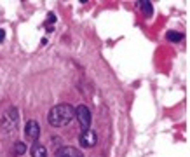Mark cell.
Wrapping results in <instances>:
<instances>
[{"instance_id":"52a82bcc","label":"cell","mask_w":190,"mask_h":157,"mask_svg":"<svg viewBox=\"0 0 190 157\" xmlns=\"http://www.w3.org/2000/svg\"><path fill=\"white\" fill-rule=\"evenodd\" d=\"M31 157H47V148L42 143H33L31 145Z\"/></svg>"},{"instance_id":"277c9868","label":"cell","mask_w":190,"mask_h":157,"mask_svg":"<svg viewBox=\"0 0 190 157\" xmlns=\"http://www.w3.org/2000/svg\"><path fill=\"white\" fill-rule=\"evenodd\" d=\"M79 143L82 147H86V148H91V147H94L98 143V136L92 129H84L79 136Z\"/></svg>"},{"instance_id":"6da1fadb","label":"cell","mask_w":190,"mask_h":157,"mask_svg":"<svg viewBox=\"0 0 190 157\" xmlns=\"http://www.w3.org/2000/svg\"><path fill=\"white\" fill-rule=\"evenodd\" d=\"M75 119V108L68 103H60L54 105L47 114V121L52 127H63L68 126Z\"/></svg>"},{"instance_id":"8fae6325","label":"cell","mask_w":190,"mask_h":157,"mask_svg":"<svg viewBox=\"0 0 190 157\" xmlns=\"http://www.w3.org/2000/svg\"><path fill=\"white\" fill-rule=\"evenodd\" d=\"M47 21H49V23H54V21H56V16H54L52 12H49V16H47Z\"/></svg>"},{"instance_id":"30bf717a","label":"cell","mask_w":190,"mask_h":157,"mask_svg":"<svg viewBox=\"0 0 190 157\" xmlns=\"http://www.w3.org/2000/svg\"><path fill=\"white\" fill-rule=\"evenodd\" d=\"M168 40H171V42H181L183 40V35L181 33H176V31H168Z\"/></svg>"},{"instance_id":"9c48e42d","label":"cell","mask_w":190,"mask_h":157,"mask_svg":"<svg viewBox=\"0 0 190 157\" xmlns=\"http://www.w3.org/2000/svg\"><path fill=\"white\" fill-rule=\"evenodd\" d=\"M25 152H26V145H25L23 141H16V143H14V154H16V156H23Z\"/></svg>"},{"instance_id":"8992f818","label":"cell","mask_w":190,"mask_h":157,"mask_svg":"<svg viewBox=\"0 0 190 157\" xmlns=\"http://www.w3.org/2000/svg\"><path fill=\"white\" fill-rule=\"evenodd\" d=\"M54 157H84V154L77 150L75 147H61L56 150Z\"/></svg>"},{"instance_id":"ba28073f","label":"cell","mask_w":190,"mask_h":157,"mask_svg":"<svg viewBox=\"0 0 190 157\" xmlns=\"http://www.w3.org/2000/svg\"><path fill=\"white\" fill-rule=\"evenodd\" d=\"M141 9H143V12L147 14V16H152V12H153V9H152V4L148 2V0H141L140 2Z\"/></svg>"},{"instance_id":"7c38bea8","label":"cell","mask_w":190,"mask_h":157,"mask_svg":"<svg viewBox=\"0 0 190 157\" xmlns=\"http://www.w3.org/2000/svg\"><path fill=\"white\" fill-rule=\"evenodd\" d=\"M4 40H5V30H2V28H0V44H2Z\"/></svg>"},{"instance_id":"7a4b0ae2","label":"cell","mask_w":190,"mask_h":157,"mask_svg":"<svg viewBox=\"0 0 190 157\" xmlns=\"http://www.w3.org/2000/svg\"><path fill=\"white\" fill-rule=\"evenodd\" d=\"M18 122H19V112L16 106H9L4 115L0 117V129L5 133V135H10L18 129Z\"/></svg>"},{"instance_id":"5b68a950","label":"cell","mask_w":190,"mask_h":157,"mask_svg":"<svg viewBox=\"0 0 190 157\" xmlns=\"http://www.w3.org/2000/svg\"><path fill=\"white\" fill-rule=\"evenodd\" d=\"M25 136L30 140V141H37L40 136V126L37 121H28L26 124H25Z\"/></svg>"},{"instance_id":"3957f363","label":"cell","mask_w":190,"mask_h":157,"mask_svg":"<svg viewBox=\"0 0 190 157\" xmlns=\"http://www.w3.org/2000/svg\"><path fill=\"white\" fill-rule=\"evenodd\" d=\"M75 117H77V121H79L82 131H84V129H89L91 119H92V117H91V110L86 105H79V106L75 108Z\"/></svg>"}]
</instances>
